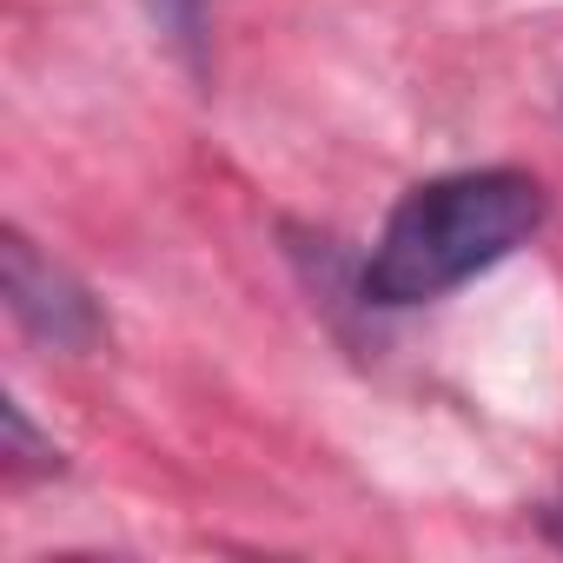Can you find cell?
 Instances as JSON below:
<instances>
[{
    "mask_svg": "<svg viewBox=\"0 0 563 563\" xmlns=\"http://www.w3.org/2000/svg\"><path fill=\"white\" fill-rule=\"evenodd\" d=\"M543 212H550L543 186L517 166L438 173L391 206V219L358 272V292H365V306H385V312L431 306V299L457 292L464 278L490 272L497 258H510L517 245H530Z\"/></svg>",
    "mask_w": 563,
    "mask_h": 563,
    "instance_id": "6da1fadb",
    "label": "cell"
},
{
    "mask_svg": "<svg viewBox=\"0 0 563 563\" xmlns=\"http://www.w3.org/2000/svg\"><path fill=\"white\" fill-rule=\"evenodd\" d=\"M0 292H8L14 325L27 339L54 345V352H93L100 332H107L93 292L60 258H47L27 232H14V225H8V239H0Z\"/></svg>",
    "mask_w": 563,
    "mask_h": 563,
    "instance_id": "7a4b0ae2",
    "label": "cell"
},
{
    "mask_svg": "<svg viewBox=\"0 0 563 563\" xmlns=\"http://www.w3.org/2000/svg\"><path fill=\"white\" fill-rule=\"evenodd\" d=\"M153 8V21H159V34L186 54V60H199V34H206V0H146Z\"/></svg>",
    "mask_w": 563,
    "mask_h": 563,
    "instance_id": "3957f363",
    "label": "cell"
},
{
    "mask_svg": "<svg viewBox=\"0 0 563 563\" xmlns=\"http://www.w3.org/2000/svg\"><path fill=\"white\" fill-rule=\"evenodd\" d=\"M8 464H14V471H54V464H60V451L34 438V424H27V411H21L14 398H8Z\"/></svg>",
    "mask_w": 563,
    "mask_h": 563,
    "instance_id": "277c9868",
    "label": "cell"
},
{
    "mask_svg": "<svg viewBox=\"0 0 563 563\" xmlns=\"http://www.w3.org/2000/svg\"><path fill=\"white\" fill-rule=\"evenodd\" d=\"M543 523H550V537H556V543H563V504H556V510H550V517H543Z\"/></svg>",
    "mask_w": 563,
    "mask_h": 563,
    "instance_id": "5b68a950",
    "label": "cell"
}]
</instances>
